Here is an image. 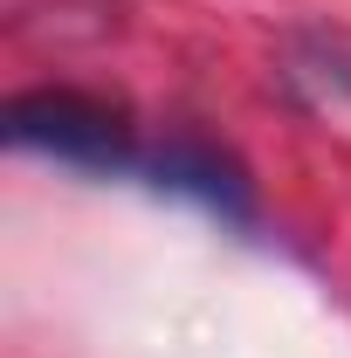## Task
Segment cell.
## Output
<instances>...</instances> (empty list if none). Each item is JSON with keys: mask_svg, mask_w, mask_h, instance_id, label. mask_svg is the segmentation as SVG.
<instances>
[{"mask_svg": "<svg viewBox=\"0 0 351 358\" xmlns=\"http://www.w3.org/2000/svg\"><path fill=\"white\" fill-rule=\"evenodd\" d=\"M138 179H145V186H159V193H186V200H200V207L220 214L227 227H255V193H248L241 166H234L227 152H214V145H200V138L145 145Z\"/></svg>", "mask_w": 351, "mask_h": 358, "instance_id": "obj_2", "label": "cell"}, {"mask_svg": "<svg viewBox=\"0 0 351 358\" xmlns=\"http://www.w3.org/2000/svg\"><path fill=\"white\" fill-rule=\"evenodd\" d=\"M7 145L96 179H124V173L138 179V159H145L124 110L103 96H83V90H21L7 103Z\"/></svg>", "mask_w": 351, "mask_h": 358, "instance_id": "obj_1", "label": "cell"}]
</instances>
